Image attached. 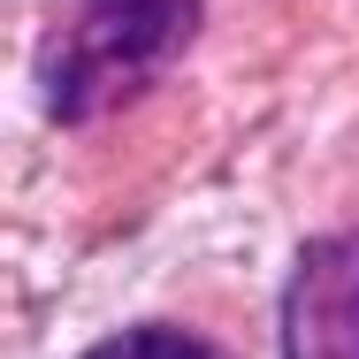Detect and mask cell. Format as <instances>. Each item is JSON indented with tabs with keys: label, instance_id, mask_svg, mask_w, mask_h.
Here are the masks:
<instances>
[{
	"label": "cell",
	"instance_id": "cell-1",
	"mask_svg": "<svg viewBox=\"0 0 359 359\" xmlns=\"http://www.w3.org/2000/svg\"><path fill=\"white\" fill-rule=\"evenodd\" d=\"M199 31V0H62L39 39V100L54 123H100L130 107Z\"/></svg>",
	"mask_w": 359,
	"mask_h": 359
},
{
	"label": "cell",
	"instance_id": "cell-2",
	"mask_svg": "<svg viewBox=\"0 0 359 359\" xmlns=\"http://www.w3.org/2000/svg\"><path fill=\"white\" fill-rule=\"evenodd\" d=\"M283 359H359V229L298 252L283 290Z\"/></svg>",
	"mask_w": 359,
	"mask_h": 359
},
{
	"label": "cell",
	"instance_id": "cell-3",
	"mask_svg": "<svg viewBox=\"0 0 359 359\" xmlns=\"http://www.w3.org/2000/svg\"><path fill=\"white\" fill-rule=\"evenodd\" d=\"M84 359H222V352L207 337H191V329H123V337H107Z\"/></svg>",
	"mask_w": 359,
	"mask_h": 359
}]
</instances>
